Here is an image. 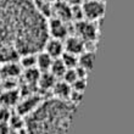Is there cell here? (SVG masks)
I'll list each match as a JSON object with an SVG mask.
<instances>
[{"label":"cell","mask_w":134,"mask_h":134,"mask_svg":"<svg viewBox=\"0 0 134 134\" xmlns=\"http://www.w3.org/2000/svg\"><path fill=\"white\" fill-rule=\"evenodd\" d=\"M48 37L46 20L33 0H0V62L38 53Z\"/></svg>","instance_id":"obj_1"},{"label":"cell","mask_w":134,"mask_h":134,"mask_svg":"<svg viewBox=\"0 0 134 134\" xmlns=\"http://www.w3.org/2000/svg\"><path fill=\"white\" fill-rule=\"evenodd\" d=\"M76 105L65 100L42 101L38 107L28 115L26 124L28 134H67Z\"/></svg>","instance_id":"obj_2"},{"label":"cell","mask_w":134,"mask_h":134,"mask_svg":"<svg viewBox=\"0 0 134 134\" xmlns=\"http://www.w3.org/2000/svg\"><path fill=\"white\" fill-rule=\"evenodd\" d=\"M74 31L77 33V37L81 38L84 43L94 42L98 37V28L95 23L89 20H82V21L76 22L74 25Z\"/></svg>","instance_id":"obj_3"},{"label":"cell","mask_w":134,"mask_h":134,"mask_svg":"<svg viewBox=\"0 0 134 134\" xmlns=\"http://www.w3.org/2000/svg\"><path fill=\"white\" fill-rule=\"evenodd\" d=\"M82 11L84 15V20L89 21H96L102 17L105 12V4L100 0H85L81 4Z\"/></svg>","instance_id":"obj_4"},{"label":"cell","mask_w":134,"mask_h":134,"mask_svg":"<svg viewBox=\"0 0 134 134\" xmlns=\"http://www.w3.org/2000/svg\"><path fill=\"white\" fill-rule=\"evenodd\" d=\"M46 32H48V35H50V38L64 40L65 38L68 37L67 22L56 17H50L49 21H46Z\"/></svg>","instance_id":"obj_5"},{"label":"cell","mask_w":134,"mask_h":134,"mask_svg":"<svg viewBox=\"0 0 134 134\" xmlns=\"http://www.w3.org/2000/svg\"><path fill=\"white\" fill-rule=\"evenodd\" d=\"M42 102L40 96L38 95H27L26 98L17 102V113L20 116H28L31 112H33L38 105Z\"/></svg>","instance_id":"obj_6"},{"label":"cell","mask_w":134,"mask_h":134,"mask_svg":"<svg viewBox=\"0 0 134 134\" xmlns=\"http://www.w3.org/2000/svg\"><path fill=\"white\" fill-rule=\"evenodd\" d=\"M51 17H56L59 20H62L65 22L72 21L71 16V5L64 1V0H57L54 4H51Z\"/></svg>","instance_id":"obj_7"},{"label":"cell","mask_w":134,"mask_h":134,"mask_svg":"<svg viewBox=\"0 0 134 134\" xmlns=\"http://www.w3.org/2000/svg\"><path fill=\"white\" fill-rule=\"evenodd\" d=\"M43 50H44L50 57L59 59V57H61V55L65 53L64 42L60 40V39L49 38V39H46L45 43H44Z\"/></svg>","instance_id":"obj_8"},{"label":"cell","mask_w":134,"mask_h":134,"mask_svg":"<svg viewBox=\"0 0 134 134\" xmlns=\"http://www.w3.org/2000/svg\"><path fill=\"white\" fill-rule=\"evenodd\" d=\"M21 73L22 68L17 61H6L0 67V77L3 79H16Z\"/></svg>","instance_id":"obj_9"},{"label":"cell","mask_w":134,"mask_h":134,"mask_svg":"<svg viewBox=\"0 0 134 134\" xmlns=\"http://www.w3.org/2000/svg\"><path fill=\"white\" fill-rule=\"evenodd\" d=\"M64 48L66 53L73 54V55H79L85 50V43L77 35H70L64 39Z\"/></svg>","instance_id":"obj_10"},{"label":"cell","mask_w":134,"mask_h":134,"mask_svg":"<svg viewBox=\"0 0 134 134\" xmlns=\"http://www.w3.org/2000/svg\"><path fill=\"white\" fill-rule=\"evenodd\" d=\"M21 99V94L17 88L14 89H4L0 93V104L4 107H10V106L17 105V102Z\"/></svg>","instance_id":"obj_11"},{"label":"cell","mask_w":134,"mask_h":134,"mask_svg":"<svg viewBox=\"0 0 134 134\" xmlns=\"http://www.w3.org/2000/svg\"><path fill=\"white\" fill-rule=\"evenodd\" d=\"M53 93L55 95V99L59 100H68L71 95V92H72V88L68 83H66L65 81H56V83L54 84L53 87Z\"/></svg>","instance_id":"obj_12"},{"label":"cell","mask_w":134,"mask_h":134,"mask_svg":"<svg viewBox=\"0 0 134 134\" xmlns=\"http://www.w3.org/2000/svg\"><path fill=\"white\" fill-rule=\"evenodd\" d=\"M56 81H57V78L54 77L49 71H48V72H40L39 79H38V82H37V87H38L39 89L44 90V92L51 90L54 84L56 83Z\"/></svg>","instance_id":"obj_13"},{"label":"cell","mask_w":134,"mask_h":134,"mask_svg":"<svg viewBox=\"0 0 134 134\" xmlns=\"http://www.w3.org/2000/svg\"><path fill=\"white\" fill-rule=\"evenodd\" d=\"M53 57H50L44 50H40L37 53V61H35V67L40 72H48L53 62Z\"/></svg>","instance_id":"obj_14"},{"label":"cell","mask_w":134,"mask_h":134,"mask_svg":"<svg viewBox=\"0 0 134 134\" xmlns=\"http://www.w3.org/2000/svg\"><path fill=\"white\" fill-rule=\"evenodd\" d=\"M94 59H95V54L93 51H83L82 54L78 55V67H81L87 72L93 68L94 65Z\"/></svg>","instance_id":"obj_15"},{"label":"cell","mask_w":134,"mask_h":134,"mask_svg":"<svg viewBox=\"0 0 134 134\" xmlns=\"http://www.w3.org/2000/svg\"><path fill=\"white\" fill-rule=\"evenodd\" d=\"M21 76H22V78H23V82H25L26 85L34 87V85H37V82H38V79H39L40 71H39L37 67L27 68V70H22Z\"/></svg>","instance_id":"obj_16"},{"label":"cell","mask_w":134,"mask_h":134,"mask_svg":"<svg viewBox=\"0 0 134 134\" xmlns=\"http://www.w3.org/2000/svg\"><path fill=\"white\" fill-rule=\"evenodd\" d=\"M20 60L18 65L21 66L22 70H27V68H33L35 67V61H37V53H27L23 54L18 57Z\"/></svg>","instance_id":"obj_17"},{"label":"cell","mask_w":134,"mask_h":134,"mask_svg":"<svg viewBox=\"0 0 134 134\" xmlns=\"http://www.w3.org/2000/svg\"><path fill=\"white\" fill-rule=\"evenodd\" d=\"M66 66L64 65V62L61 61V59L59 57V59H54L53 62H51V66H50L49 68V72L51 74H53L54 77L56 78H61L62 76H64L65 71H66Z\"/></svg>","instance_id":"obj_18"},{"label":"cell","mask_w":134,"mask_h":134,"mask_svg":"<svg viewBox=\"0 0 134 134\" xmlns=\"http://www.w3.org/2000/svg\"><path fill=\"white\" fill-rule=\"evenodd\" d=\"M61 61L64 62V65L66 66V68H76L78 66V56L77 55H73V54L66 53L65 51L62 55H61Z\"/></svg>","instance_id":"obj_19"},{"label":"cell","mask_w":134,"mask_h":134,"mask_svg":"<svg viewBox=\"0 0 134 134\" xmlns=\"http://www.w3.org/2000/svg\"><path fill=\"white\" fill-rule=\"evenodd\" d=\"M62 81H65L66 83H68V84H72L73 82H76L78 79V74H77V71H76V68H67L66 71H65L64 76H62Z\"/></svg>","instance_id":"obj_20"},{"label":"cell","mask_w":134,"mask_h":134,"mask_svg":"<svg viewBox=\"0 0 134 134\" xmlns=\"http://www.w3.org/2000/svg\"><path fill=\"white\" fill-rule=\"evenodd\" d=\"M9 121H10V126L14 128L15 131H20V129H22L26 124V122L22 120V116H20L18 113H17V116H11Z\"/></svg>","instance_id":"obj_21"},{"label":"cell","mask_w":134,"mask_h":134,"mask_svg":"<svg viewBox=\"0 0 134 134\" xmlns=\"http://www.w3.org/2000/svg\"><path fill=\"white\" fill-rule=\"evenodd\" d=\"M9 107H3V109H0V122H4V123H7L9 120H10L11 117V113L9 111Z\"/></svg>","instance_id":"obj_22"},{"label":"cell","mask_w":134,"mask_h":134,"mask_svg":"<svg viewBox=\"0 0 134 134\" xmlns=\"http://www.w3.org/2000/svg\"><path fill=\"white\" fill-rule=\"evenodd\" d=\"M7 133H9V127H7V123L0 122V134H7Z\"/></svg>","instance_id":"obj_23"},{"label":"cell","mask_w":134,"mask_h":134,"mask_svg":"<svg viewBox=\"0 0 134 134\" xmlns=\"http://www.w3.org/2000/svg\"><path fill=\"white\" fill-rule=\"evenodd\" d=\"M64 1H66L68 5H71V6H74V5H81V4L83 3V0H64Z\"/></svg>","instance_id":"obj_24"},{"label":"cell","mask_w":134,"mask_h":134,"mask_svg":"<svg viewBox=\"0 0 134 134\" xmlns=\"http://www.w3.org/2000/svg\"><path fill=\"white\" fill-rule=\"evenodd\" d=\"M37 1H43V3H49V4H53L55 0H37Z\"/></svg>","instance_id":"obj_25"},{"label":"cell","mask_w":134,"mask_h":134,"mask_svg":"<svg viewBox=\"0 0 134 134\" xmlns=\"http://www.w3.org/2000/svg\"><path fill=\"white\" fill-rule=\"evenodd\" d=\"M3 81H1V79H0V93H1V92H3Z\"/></svg>","instance_id":"obj_26"}]
</instances>
